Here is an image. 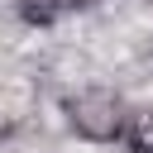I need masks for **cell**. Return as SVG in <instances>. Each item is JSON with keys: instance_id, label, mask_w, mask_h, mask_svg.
<instances>
[{"instance_id": "1", "label": "cell", "mask_w": 153, "mask_h": 153, "mask_svg": "<svg viewBox=\"0 0 153 153\" xmlns=\"http://www.w3.org/2000/svg\"><path fill=\"white\" fill-rule=\"evenodd\" d=\"M124 96L105 91V86H86L67 100V124L86 139V143H110L124 134Z\"/></svg>"}, {"instance_id": "2", "label": "cell", "mask_w": 153, "mask_h": 153, "mask_svg": "<svg viewBox=\"0 0 153 153\" xmlns=\"http://www.w3.org/2000/svg\"><path fill=\"white\" fill-rule=\"evenodd\" d=\"M120 139L129 143V153H153V110H129Z\"/></svg>"}, {"instance_id": "3", "label": "cell", "mask_w": 153, "mask_h": 153, "mask_svg": "<svg viewBox=\"0 0 153 153\" xmlns=\"http://www.w3.org/2000/svg\"><path fill=\"white\" fill-rule=\"evenodd\" d=\"M14 10H19V19H24V24L48 29V24H57V14L67 10V0H14Z\"/></svg>"}, {"instance_id": "4", "label": "cell", "mask_w": 153, "mask_h": 153, "mask_svg": "<svg viewBox=\"0 0 153 153\" xmlns=\"http://www.w3.org/2000/svg\"><path fill=\"white\" fill-rule=\"evenodd\" d=\"M67 5H76V10H86V5H96V0H67Z\"/></svg>"}]
</instances>
